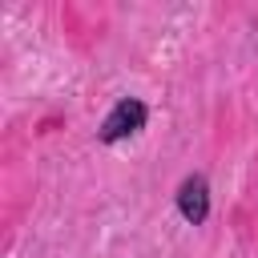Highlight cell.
Returning <instances> with one entry per match:
<instances>
[{"label":"cell","instance_id":"6da1fadb","mask_svg":"<svg viewBox=\"0 0 258 258\" xmlns=\"http://www.w3.org/2000/svg\"><path fill=\"white\" fill-rule=\"evenodd\" d=\"M145 121H149L145 101L121 97V101L105 113V121H101V129H97V141H101V145H117V141H125V137H137V133L145 129Z\"/></svg>","mask_w":258,"mask_h":258},{"label":"cell","instance_id":"7a4b0ae2","mask_svg":"<svg viewBox=\"0 0 258 258\" xmlns=\"http://www.w3.org/2000/svg\"><path fill=\"white\" fill-rule=\"evenodd\" d=\"M177 214L189 226H202L210 218V181H206V173H189L177 185Z\"/></svg>","mask_w":258,"mask_h":258}]
</instances>
